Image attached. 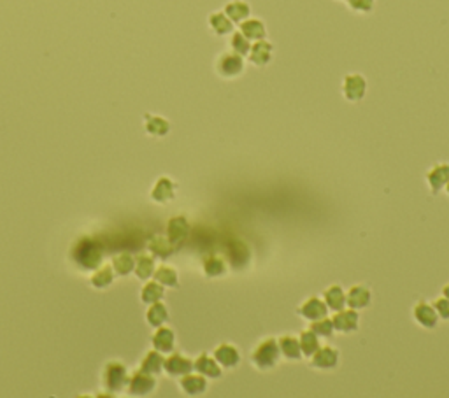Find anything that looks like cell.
I'll return each mask as SVG.
<instances>
[{"instance_id": "obj_37", "label": "cell", "mask_w": 449, "mask_h": 398, "mask_svg": "<svg viewBox=\"0 0 449 398\" xmlns=\"http://www.w3.org/2000/svg\"><path fill=\"white\" fill-rule=\"evenodd\" d=\"M133 267H135V260L128 253H119L112 260V269H115V272L118 276H128L133 270Z\"/></svg>"}, {"instance_id": "obj_41", "label": "cell", "mask_w": 449, "mask_h": 398, "mask_svg": "<svg viewBox=\"0 0 449 398\" xmlns=\"http://www.w3.org/2000/svg\"><path fill=\"white\" fill-rule=\"evenodd\" d=\"M434 309L437 311L439 320L449 321V300L446 297H439L434 300Z\"/></svg>"}, {"instance_id": "obj_16", "label": "cell", "mask_w": 449, "mask_h": 398, "mask_svg": "<svg viewBox=\"0 0 449 398\" xmlns=\"http://www.w3.org/2000/svg\"><path fill=\"white\" fill-rule=\"evenodd\" d=\"M176 190H177V184L174 183L170 177L162 176L159 177V181L155 183L149 197H152V200L156 202V204H167V202L174 200V197H176Z\"/></svg>"}, {"instance_id": "obj_36", "label": "cell", "mask_w": 449, "mask_h": 398, "mask_svg": "<svg viewBox=\"0 0 449 398\" xmlns=\"http://www.w3.org/2000/svg\"><path fill=\"white\" fill-rule=\"evenodd\" d=\"M163 286L160 283H156V281H152V283H146L144 284L142 291H140V300L144 302V304L152 305L155 304V302L162 300L163 298Z\"/></svg>"}, {"instance_id": "obj_22", "label": "cell", "mask_w": 449, "mask_h": 398, "mask_svg": "<svg viewBox=\"0 0 449 398\" xmlns=\"http://www.w3.org/2000/svg\"><path fill=\"white\" fill-rule=\"evenodd\" d=\"M193 369L204 377H207V379H219V377L223 376V370L221 367H219V363L209 355H205V353L195 360Z\"/></svg>"}, {"instance_id": "obj_8", "label": "cell", "mask_w": 449, "mask_h": 398, "mask_svg": "<svg viewBox=\"0 0 449 398\" xmlns=\"http://www.w3.org/2000/svg\"><path fill=\"white\" fill-rule=\"evenodd\" d=\"M297 314L300 316L302 320L309 321L311 323V321L321 320V318L328 316V307L327 304H325V300H321V298L309 297L302 305H300V307L297 309Z\"/></svg>"}, {"instance_id": "obj_18", "label": "cell", "mask_w": 449, "mask_h": 398, "mask_svg": "<svg viewBox=\"0 0 449 398\" xmlns=\"http://www.w3.org/2000/svg\"><path fill=\"white\" fill-rule=\"evenodd\" d=\"M207 25L214 36L218 37H227L234 32L235 23L228 18L223 11H214L207 16Z\"/></svg>"}, {"instance_id": "obj_44", "label": "cell", "mask_w": 449, "mask_h": 398, "mask_svg": "<svg viewBox=\"0 0 449 398\" xmlns=\"http://www.w3.org/2000/svg\"><path fill=\"white\" fill-rule=\"evenodd\" d=\"M337 2H346V0H337Z\"/></svg>"}, {"instance_id": "obj_3", "label": "cell", "mask_w": 449, "mask_h": 398, "mask_svg": "<svg viewBox=\"0 0 449 398\" xmlns=\"http://www.w3.org/2000/svg\"><path fill=\"white\" fill-rule=\"evenodd\" d=\"M367 95V79L362 74H348L342 79V97L344 101L355 102L363 101Z\"/></svg>"}, {"instance_id": "obj_27", "label": "cell", "mask_w": 449, "mask_h": 398, "mask_svg": "<svg viewBox=\"0 0 449 398\" xmlns=\"http://www.w3.org/2000/svg\"><path fill=\"white\" fill-rule=\"evenodd\" d=\"M277 344H279L281 356H284L290 362H298L302 358V351H300V342H298L297 337L293 335H283V337L277 339Z\"/></svg>"}, {"instance_id": "obj_7", "label": "cell", "mask_w": 449, "mask_h": 398, "mask_svg": "<svg viewBox=\"0 0 449 398\" xmlns=\"http://www.w3.org/2000/svg\"><path fill=\"white\" fill-rule=\"evenodd\" d=\"M413 318L421 328L425 330H434L439 323V316L437 311L434 309V305L428 304V302L420 300L413 309Z\"/></svg>"}, {"instance_id": "obj_12", "label": "cell", "mask_w": 449, "mask_h": 398, "mask_svg": "<svg viewBox=\"0 0 449 398\" xmlns=\"http://www.w3.org/2000/svg\"><path fill=\"white\" fill-rule=\"evenodd\" d=\"M212 358L219 363L221 369H235L241 363V353L234 344L223 342L212 353Z\"/></svg>"}, {"instance_id": "obj_33", "label": "cell", "mask_w": 449, "mask_h": 398, "mask_svg": "<svg viewBox=\"0 0 449 398\" xmlns=\"http://www.w3.org/2000/svg\"><path fill=\"white\" fill-rule=\"evenodd\" d=\"M163 362H165V360H163V356L160 355V351L153 349V351H149L146 356H144L140 369H142L144 372L152 374V376H159V374L163 370Z\"/></svg>"}, {"instance_id": "obj_24", "label": "cell", "mask_w": 449, "mask_h": 398, "mask_svg": "<svg viewBox=\"0 0 449 398\" xmlns=\"http://www.w3.org/2000/svg\"><path fill=\"white\" fill-rule=\"evenodd\" d=\"M147 249L156 256V258H169L174 251H176V246L169 241L167 235H153L149 241H147Z\"/></svg>"}, {"instance_id": "obj_9", "label": "cell", "mask_w": 449, "mask_h": 398, "mask_svg": "<svg viewBox=\"0 0 449 398\" xmlns=\"http://www.w3.org/2000/svg\"><path fill=\"white\" fill-rule=\"evenodd\" d=\"M128 383V376H126V370L122 363H109L104 370V386L108 388L109 391H119L126 386Z\"/></svg>"}, {"instance_id": "obj_35", "label": "cell", "mask_w": 449, "mask_h": 398, "mask_svg": "<svg viewBox=\"0 0 449 398\" xmlns=\"http://www.w3.org/2000/svg\"><path fill=\"white\" fill-rule=\"evenodd\" d=\"M155 281L160 283L162 286L167 288H177L179 286V276H177V270L172 269V267L162 265L160 269L155 270Z\"/></svg>"}, {"instance_id": "obj_42", "label": "cell", "mask_w": 449, "mask_h": 398, "mask_svg": "<svg viewBox=\"0 0 449 398\" xmlns=\"http://www.w3.org/2000/svg\"><path fill=\"white\" fill-rule=\"evenodd\" d=\"M442 297H446L449 300V283L442 288Z\"/></svg>"}, {"instance_id": "obj_4", "label": "cell", "mask_w": 449, "mask_h": 398, "mask_svg": "<svg viewBox=\"0 0 449 398\" xmlns=\"http://www.w3.org/2000/svg\"><path fill=\"white\" fill-rule=\"evenodd\" d=\"M74 258H76V262L80 263L81 267H84V269H94L102 258L101 248H98L94 241H90V239H83V241L80 242V246H76Z\"/></svg>"}, {"instance_id": "obj_14", "label": "cell", "mask_w": 449, "mask_h": 398, "mask_svg": "<svg viewBox=\"0 0 449 398\" xmlns=\"http://www.w3.org/2000/svg\"><path fill=\"white\" fill-rule=\"evenodd\" d=\"M190 235V223L184 216H176V218L169 219L167 225V237L176 248H179Z\"/></svg>"}, {"instance_id": "obj_17", "label": "cell", "mask_w": 449, "mask_h": 398, "mask_svg": "<svg viewBox=\"0 0 449 398\" xmlns=\"http://www.w3.org/2000/svg\"><path fill=\"white\" fill-rule=\"evenodd\" d=\"M449 183V163H435L427 172V184L434 195L444 190L446 184Z\"/></svg>"}, {"instance_id": "obj_28", "label": "cell", "mask_w": 449, "mask_h": 398, "mask_svg": "<svg viewBox=\"0 0 449 398\" xmlns=\"http://www.w3.org/2000/svg\"><path fill=\"white\" fill-rule=\"evenodd\" d=\"M323 300L327 304L328 311H342L346 307V291L342 290L339 284H334V286L327 288L323 293Z\"/></svg>"}, {"instance_id": "obj_20", "label": "cell", "mask_w": 449, "mask_h": 398, "mask_svg": "<svg viewBox=\"0 0 449 398\" xmlns=\"http://www.w3.org/2000/svg\"><path fill=\"white\" fill-rule=\"evenodd\" d=\"M144 130L152 137H165L170 132L169 119L159 115H144Z\"/></svg>"}, {"instance_id": "obj_26", "label": "cell", "mask_w": 449, "mask_h": 398, "mask_svg": "<svg viewBox=\"0 0 449 398\" xmlns=\"http://www.w3.org/2000/svg\"><path fill=\"white\" fill-rule=\"evenodd\" d=\"M251 262V251L241 241H234L230 244V263L235 270H242Z\"/></svg>"}, {"instance_id": "obj_43", "label": "cell", "mask_w": 449, "mask_h": 398, "mask_svg": "<svg viewBox=\"0 0 449 398\" xmlns=\"http://www.w3.org/2000/svg\"><path fill=\"white\" fill-rule=\"evenodd\" d=\"M444 190H446V193H448V195H449V183H448V184H446V186H444Z\"/></svg>"}, {"instance_id": "obj_15", "label": "cell", "mask_w": 449, "mask_h": 398, "mask_svg": "<svg viewBox=\"0 0 449 398\" xmlns=\"http://www.w3.org/2000/svg\"><path fill=\"white\" fill-rule=\"evenodd\" d=\"M179 388L188 397H200L207 390V377L202 374H184L179 379Z\"/></svg>"}, {"instance_id": "obj_21", "label": "cell", "mask_w": 449, "mask_h": 398, "mask_svg": "<svg viewBox=\"0 0 449 398\" xmlns=\"http://www.w3.org/2000/svg\"><path fill=\"white\" fill-rule=\"evenodd\" d=\"M223 13L235 23H242L244 20H248L251 16V6L246 2V0H228L225 8H223Z\"/></svg>"}, {"instance_id": "obj_2", "label": "cell", "mask_w": 449, "mask_h": 398, "mask_svg": "<svg viewBox=\"0 0 449 398\" xmlns=\"http://www.w3.org/2000/svg\"><path fill=\"white\" fill-rule=\"evenodd\" d=\"M246 61L244 57L234 53V51H227L221 53L214 61L216 74L221 79H237L244 74Z\"/></svg>"}, {"instance_id": "obj_38", "label": "cell", "mask_w": 449, "mask_h": 398, "mask_svg": "<svg viewBox=\"0 0 449 398\" xmlns=\"http://www.w3.org/2000/svg\"><path fill=\"white\" fill-rule=\"evenodd\" d=\"M311 332H314V334L318 335V337H323V339H328L334 335L335 328H334V321L328 318V316H325V318H321V320H316V321H311Z\"/></svg>"}, {"instance_id": "obj_32", "label": "cell", "mask_w": 449, "mask_h": 398, "mask_svg": "<svg viewBox=\"0 0 449 398\" xmlns=\"http://www.w3.org/2000/svg\"><path fill=\"white\" fill-rule=\"evenodd\" d=\"M251 44H253L251 40H249L248 37L241 32V30H234V32L230 34V39H228V46H230V51H234V53L241 54V57H244V58L249 54Z\"/></svg>"}, {"instance_id": "obj_6", "label": "cell", "mask_w": 449, "mask_h": 398, "mask_svg": "<svg viewBox=\"0 0 449 398\" xmlns=\"http://www.w3.org/2000/svg\"><path fill=\"white\" fill-rule=\"evenodd\" d=\"M274 58V44L270 40L262 39L256 40V43L251 44V50H249L248 61L255 67L263 68L272 61Z\"/></svg>"}, {"instance_id": "obj_30", "label": "cell", "mask_w": 449, "mask_h": 398, "mask_svg": "<svg viewBox=\"0 0 449 398\" xmlns=\"http://www.w3.org/2000/svg\"><path fill=\"white\" fill-rule=\"evenodd\" d=\"M146 320L149 327L153 328L162 327V325L169 320V311H167L165 304H162L160 300L155 302V304H152V307L147 309L146 312Z\"/></svg>"}, {"instance_id": "obj_40", "label": "cell", "mask_w": 449, "mask_h": 398, "mask_svg": "<svg viewBox=\"0 0 449 398\" xmlns=\"http://www.w3.org/2000/svg\"><path fill=\"white\" fill-rule=\"evenodd\" d=\"M346 4L356 15H369L376 8V0H346Z\"/></svg>"}, {"instance_id": "obj_5", "label": "cell", "mask_w": 449, "mask_h": 398, "mask_svg": "<svg viewBox=\"0 0 449 398\" xmlns=\"http://www.w3.org/2000/svg\"><path fill=\"white\" fill-rule=\"evenodd\" d=\"M155 388H156L155 376L144 372L142 369L137 370V372L128 379V393L132 395V397H147V395L153 393Z\"/></svg>"}, {"instance_id": "obj_23", "label": "cell", "mask_w": 449, "mask_h": 398, "mask_svg": "<svg viewBox=\"0 0 449 398\" xmlns=\"http://www.w3.org/2000/svg\"><path fill=\"white\" fill-rule=\"evenodd\" d=\"M239 30L248 37L251 43H256V40L267 39V27L262 20L258 18H248L242 23H239Z\"/></svg>"}, {"instance_id": "obj_13", "label": "cell", "mask_w": 449, "mask_h": 398, "mask_svg": "<svg viewBox=\"0 0 449 398\" xmlns=\"http://www.w3.org/2000/svg\"><path fill=\"white\" fill-rule=\"evenodd\" d=\"M372 302V291L363 284H355L346 291V305L355 311H363Z\"/></svg>"}, {"instance_id": "obj_1", "label": "cell", "mask_w": 449, "mask_h": 398, "mask_svg": "<svg viewBox=\"0 0 449 398\" xmlns=\"http://www.w3.org/2000/svg\"><path fill=\"white\" fill-rule=\"evenodd\" d=\"M281 358V349L279 344H277V339H265V341L260 342L255 348V351L251 353V363L258 370H272L274 367L279 363Z\"/></svg>"}, {"instance_id": "obj_31", "label": "cell", "mask_w": 449, "mask_h": 398, "mask_svg": "<svg viewBox=\"0 0 449 398\" xmlns=\"http://www.w3.org/2000/svg\"><path fill=\"white\" fill-rule=\"evenodd\" d=\"M298 342H300L302 356H306V358H311V356L320 349V337L311 330H304L302 334H300V337H298Z\"/></svg>"}, {"instance_id": "obj_39", "label": "cell", "mask_w": 449, "mask_h": 398, "mask_svg": "<svg viewBox=\"0 0 449 398\" xmlns=\"http://www.w3.org/2000/svg\"><path fill=\"white\" fill-rule=\"evenodd\" d=\"M112 279H115V277H112V267L105 265L91 276L90 283L91 286L97 288V290H104V288H108L109 284L112 283Z\"/></svg>"}, {"instance_id": "obj_19", "label": "cell", "mask_w": 449, "mask_h": 398, "mask_svg": "<svg viewBox=\"0 0 449 398\" xmlns=\"http://www.w3.org/2000/svg\"><path fill=\"white\" fill-rule=\"evenodd\" d=\"M163 370H165L169 376L181 377L184 376V374H190L191 370H193V360L176 353V355H170L169 358L163 362Z\"/></svg>"}, {"instance_id": "obj_11", "label": "cell", "mask_w": 449, "mask_h": 398, "mask_svg": "<svg viewBox=\"0 0 449 398\" xmlns=\"http://www.w3.org/2000/svg\"><path fill=\"white\" fill-rule=\"evenodd\" d=\"M358 311L355 309H342V311L335 312V316L332 318L334 321V328L339 334H353L358 330Z\"/></svg>"}, {"instance_id": "obj_25", "label": "cell", "mask_w": 449, "mask_h": 398, "mask_svg": "<svg viewBox=\"0 0 449 398\" xmlns=\"http://www.w3.org/2000/svg\"><path fill=\"white\" fill-rule=\"evenodd\" d=\"M152 344L156 351L172 353L174 346H176V335H174V332L170 330V328L163 327L162 325V327H159V330L155 332V335H153Z\"/></svg>"}, {"instance_id": "obj_34", "label": "cell", "mask_w": 449, "mask_h": 398, "mask_svg": "<svg viewBox=\"0 0 449 398\" xmlns=\"http://www.w3.org/2000/svg\"><path fill=\"white\" fill-rule=\"evenodd\" d=\"M133 270H135V276L139 277V279H149V277L155 274V260L149 255H144L142 253V255H139L135 258V267H133Z\"/></svg>"}, {"instance_id": "obj_10", "label": "cell", "mask_w": 449, "mask_h": 398, "mask_svg": "<svg viewBox=\"0 0 449 398\" xmlns=\"http://www.w3.org/2000/svg\"><path fill=\"white\" fill-rule=\"evenodd\" d=\"M339 351L332 346H320V349L311 356V367L316 370H332L339 365Z\"/></svg>"}, {"instance_id": "obj_29", "label": "cell", "mask_w": 449, "mask_h": 398, "mask_svg": "<svg viewBox=\"0 0 449 398\" xmlns=\"http://www.w3.org/2000/svg\"><path fill=\"white\" fill-rule=\"evenodd\" d=\"M204 272L207 277H223L228 272V263L218 255H209L204 258Z\"/></svg>"}]
</instances>
